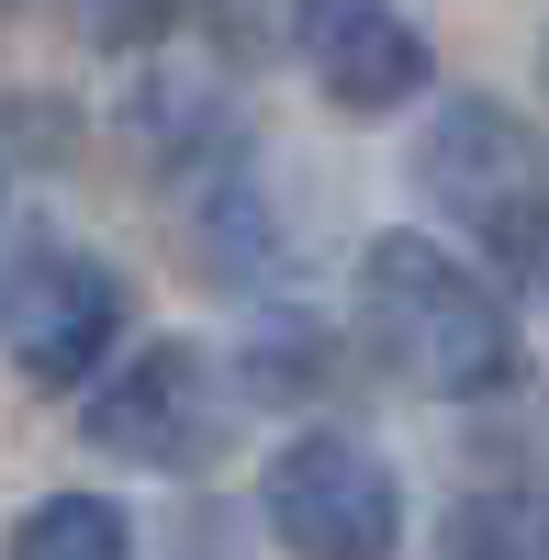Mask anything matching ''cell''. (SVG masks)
Segmentation results:
<instances>
[{
    "label": "cell",
    "instance_id": "cell-11",
    "mask_svg": "<svg viewBox=\"0 0 549 560\" xmlns=\"http://www.w3.org/2000/svg\"><path fill=\"white\" fill-rule=\"evenodd\" d=\"M0 12H12V0H0Z\"/></svg>",
    "mask_w": 549,
    "mask_h": 560
},
{
    "label": "cell",
    "instance_id": "cell-3",
    "mask_svg": "<svg viewBox=\"0 0 549 560\" xmlns=\"http://www.w3.org/2000/svg\"><path fill=\"white\" fill-rule=\"evenodd\" d=\"M258 516L292 560H393L404 549V482L371 438L314 427L258 471Z\"/></svg>",
    "mask_w": 549,
    "mask_h": 560
},
{
    "label": "cell",
    "instance_id": "cell-1",
    "mask_svg": "<svg viewBox=\"0 0 549 560\" xmlns=\"http://www.w3.org/2000/svg\"><path fill=\"white\" fill-rule=\"evenodd\" d=\"M359 314H371V348L404 382H427L448 404L516 393V370H527L505 292H493L482 269H460L437 236H371V258H359Z\"/></svg>",
    "mask_w": 549,
    "mask_h": 560
},
{
    "label": "cell",
    "instance_id": "cell-9",
    "mask_svg": "<svg viewBox=\"0 0 549 560\" xmlns=\"http://www.w3.org/2000/svg\"><path fill=\"white\" fill-rule=\"evenodd\" d=\"M57 12H68L79 45H147L168 23V0H57Z\"/></svg>",
    "mask_w": 549,
    "mask_h": 560
},
{
    "label": "cell",
    "instance_id": "cell-10",
    "mask_svg": "<svg viewBox=\"0 0 549 560\" xmlns=\"http://www.w3.org/2000/svg\"><path fill=\"white\" fill-rule=\"evenodd\" d=\"M538 68H549V34H538Z\"/></svg>",
    "mask_w": 549,
    "mask_h": 560
},
{
    "label": "cell",
    "instance_id": "cell-2",
    "mask_svg": "<svg viewBox=\"0 0 549 560\" xmlns=\"http://www.w3.org/2000/svg\"><path fill=\"white\" fill-rule=\"evenodd\" d=\"M416 191L493 269L549 280V135H527V113L482 102V90L437 102V124L416 135Z\"/></svg>",
    "mask_w": 549,
    "mask_h": 560
},
{
    "label": "cell",
    "instance_id": "cell-6",
    "mask_svg": "<svg viewBox=\"0 0 549 560\" xmlns=\"http://www.w3.org/2000/svg\"><path fill=\"white\" fill-rule=\"evenodd\" d=\"M303 68L337 113H404L437 57L393 0H303Z\"/></svg>",
    "mask_w": 549,
    "mask_h": 560
},
{
    "label": "cell",
    "instance_id": "cell-5",
    "mask_svg": "<svg viewBox=\"0 0 549 560\" xmlns=\"http://www.w3.org/2000/svg\"><path fill=\"white\" fill-rule=\"evenodd\" d=\"M0 337H12L23 382L79 393V382H102V359L124 337V280L79 247H34L12 269V292H0Z\"/></svg>",
    "mask_w": 549,
    "mask_h": 560
},
{
    "label": "cell",
    "instance_id": "cell-4",
    "mask_svg": "<svg viewBox=\"0 0 549 560\" xmlns=\"http://www.w3.org/2000/svg\"><path fill=\"white\" fill-rule=\"evenodd\" d=\"M90 438H102L113 459H135V471H202L213 438H224V382L202 348H135L124 370H102L90 382Z\"/></svg>",
    "mask_w": 549,
    "mask_h": 560
},
{
    "label": "cell",
    "instance_id": "cell-7",
    "mask_svg": "<svg viewBox=\"0 0 549 560\" xmlns=\"http://www.w3.org/2000/svg\"><path fill=\"white\" fill-rule=\"evenodd\" d=\"M448 560H549V493L538 482H471L448 504Z\"/></svg>",
    "mask_w": 549,
    "mask_h": 560
},
{
    "label": "cell",
    "instance_id": "cell-8",
    "mask_svg": "<svg viewBox=\"0 0 549 560\" xmlns=\"http://www.w3.org/2000/svg\"><path fill=\"white\" fill-rule=\"evenodd\" d=\"M12 560H135V516L113 493H45V504H23Z\"/></svg>",
    "mask_w": 549,
    "mask_h": 560
}]
</instances>
